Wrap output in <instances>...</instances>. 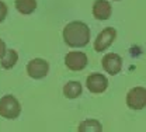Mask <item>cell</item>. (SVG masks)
Instances as JSON below:
<instances>
[{"instance_id": "obj_14", "label": "cell", "mask_w": 146, "mask_h": 132, "mask_svg": "<svg viewBox=\"0 0 146 132\" xmlns=\"http://www.w3.org/2000/svg\"><path fill=\"white\" fill-rule=\"evenodd\" d=\"M7 13H9V9H7V4L4 1L0 0V23L4 21V19L7 17Z\"/></svg>"}, {"instance_id": "obj_5", "label": "cell", "mask_w": 146, "mask_h": 132, "mask_svg": "<svg viewBox=\"0 0 146 132\" xmlns=\"http://www.w3.org/2000/svg\"><path fill=\"white\" fill-rule=\"evenodd\" d=\"M49 72V63L45 59L36 58L27 65V73L33 79H42Z\"/></svg>"}, {"instance_id": "obj_15", "label": "cell", "mask_w": 146, "mask_h": 132, "mask_svg": "<svg viewBox=\"0 0 146 132\" xmlns=\"http://www.w3.org/2000/svg\"><path fill=\"white\" fill-rule=\"evenodd\" d=\"M6 44H4V41H1L0 39V59H1V56L4 55V52H6Z\"/></svg>"}, {"instance_id": "obj_4", "label": "cell", "mask_w": 146, "mask_h": 132, "mask_svg": "<svg viewBox=\"0 0 146 132\" xmlns=\"http://www.w3.org/2000/svg\"><path fill=\"white\" fill-rule=\"evenodd\" d=\"M115 37H117L115 28H112V27L104 28V30L97 35L96 41H94V49H96V52H103V51H106L110 45L114 42Z\"/></svg>"}, {"instance_id": "obj_7", "label": "cell", "mask_w": 146, "mask_h": 132, "mask_svg": "<svg viewBox=\"0 0 146 132\" xmlns=\"http://www.w3.org/2000/svg\"><path fill=\"white\" fill-rule=\"evenodd\" d=\"M86 86L87 89L90 90L91 93L94 94H100V93H104L108 87V80L107 77L101 73H91L87 77V82H86Z\"/></svg>"}, {"instance_id": "obj_12", "label": "cell", "mask_w": 146, "mask_h": 132, "mask_svg": "<svg viewBox=\"0 0 146 132\" xmlns=\"http://www.w3.org/2000/svg\"><path fill=\"white\" fill-rule=\"evenodd\" d=\"M16 9L21 14H31L36 9V0H16Z\"/></svg>"}, {"instance_id": "obj_13", "label": "cell", "mask_w": 146, "mask_h": 132, "mask_svg": "<svg viewBox=\"0 0 146 132\" xmlns=\"http://www.w3.org/2000/svg\"><path fill=\"white\" fill-rule=\"evenodd\" d=\"M79 131L80 132H87V131H93V132H101L103 131V127L98 121L96 119H86L83 122H80L79 125Z\"/></svg>"}, {"instance_id": "obj_8", "label": "cell", "mask_w": 146, "mask_h": 132, "mask_svg": "<svg viewBox=\"0 0 146 132\" xmlns=\"http://www.w3.org/2000/svg\"><path fill=\"white\" fill-rule=\"evenodd\" d=\"M103 69L111 76L118 75L122 69V58L119 56L118 54H107L106 56L103 58Z\"/></svg>"}, {"instance_id": "obj_6", "label": "cell", "mask_w": 146, "mask_h": 132, "mask_svg": "<svg viewBox=\"0 0 146 132\" xmlns=\"http://www.w3.org/2000/svg\"><path fill=\"white\" fill-rule=\"evenodd\" d=\"M65 65L73 70V72H79L83 70L87 66V55L84 52H69L65 58Z\"/></svg>"}, {"instance_id": "obj_1", "label": "cell", "mask_w": 146, "mask_h": 132, "mask_svg": "<svg viewBox=\"0 0 146 132\" xmlns=\"http://www.w3.org/2000/svg\"><path fill=\"white\" fill-rule=\"evenodd\" d=\"M63 41L70 48L86 46L90 41V28L82 21H72L63 30Z\"/></svg>"}, {"instance_id": "obj_3", "label": "cell", "mask_w": 146, "mask_h": 132, "mask_svg": "<svg viewBox=\"0 0 146 132\" xmlns=\"http://www.w3.org/2000/svg\"><path fill=\"white\" fill-rule=\"evenodd\" d=\"M127 105L132 110H142L146 105L145 87H133L127 94Z\"/></svg>"}, {"instance_id": "obj_10", "label": "cell", "mask_w": 146, "mask_h": 132, "mask_svg": "<svg viewBox=\"0 0 146 132\" xmlns=\"http://www.w3.org/2000/svg\"><path fill=\"white\" fill-rule=\"evenodd\" d=\"M82 84L80 82H76V80H72V82H68L65 86H63V94L68 98H77L79 96L82 94Z\"/></svg>"}, {"instance_id": "obj_9", "label": "cell", "mask_w": 146, "mask_h": 132, "mask_svg": "<svg viewBox=\"0 0 146 132\" xmlns=\"http://www.w3.org/2000/svg\"><path fill=\"white\" fill-rule=\"evenodd\" d=\"M112 9L107 0H96L93 4V16L97 20H108L111 17Z\"/></svg>"}, {"instance_id": "obj_11", "label": "cell", "mask_w": 146, "mask_h": 132, "mask_svg": "<svg viewBox=\"0 0 146 132\" xmlns=\"http://www.w3.org/2000/svg\"><path fill=\"white\" fill-rule=\"evenodd\" d=\"M18 60V54L14 49H6L4 55L1 56V68L3 69H11Z\"/></svg>"}, {"instance_id": "obj_2", "label": "cell", "mask_w": 146, "mask_h": 132, "mask_svg": "<svg viewBox=\"0 0 146 132\" xmlns=\"http://www.w3.org/2000/svg\"><path fill=\"white\" fill-rule=\"evenodd\" d=\"M21 113V105L14 96H4L0 100V115L7 119H14Z\"/></svg>"}]
</instances>
